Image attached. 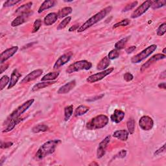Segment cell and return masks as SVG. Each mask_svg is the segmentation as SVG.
Masks as SVG:
<instances>
[{"mask_svg":"<svg viewBox=\"0 0 166 166\" xmlns=\"http://www.w3.org/2000/svg\"><path fill=\"white\" fill-rule=\"evenodd\" d=\"M90 165H98V163H90Z\"/></svg>","mask_w":166,"mask_h":166,"instance_id":"obj_52","label":"cell"},{"mask_svg":"<svg viewBox=\"0 0 166 166\" xmlns=\"http://www.w3.org/2000/svg\"><path fill=\"white\" fill-rule=\"evenodd\" d=\"M157 46L155 44H153L150 46L147 47L145 49H143L140 53L134 55L131 58V63L133 64H138L141 63L142 61L145 60L148 56H150L153 52L156 49Z\"/></svg>","mask_w":166,"mask_h":166,"instance_id":"obj_6","label":"cell"},{"mask_svg":"<svg viewBox=\"0 0 166 166\" xmlns=\"http://www.w3.org/2000/svg\"><path fill=\"white\" fill-rule=\"evenodd\" d=\"M127 126L128 130V133L130 134H133L135 130V121L133 118H130L127 122Z\"/></svg>","mask_w":166,"mask_h":166,"instance_id":"obj_32","label":"cell"},{"mask_svg":"<svg viewBox=\"0 0 166 166\" xmlns=\"http://www.w3.org/2000/svg\"><path fill=\"white\" fill-rule=\"evenodd\" d=\"M79 28H78V25H75L73 26H72V27H71L69 29V32H72V31H75L77 29H78Z\"/></svg>","mask_w":166,"mask_h":166,"instance_id":"obj_49","label":"cell"},{"mask_svg":"<svg viewBox=\"0 0 166 166\" xmlns=\"http://www.w3.org/2000/svg\"><path fill=\"white\" fill-rule=\"evenodd\" d=\"M18 50V46H13L11 48L7 49L5 51L2 52L0 56V63L3 64L5 61L12 57Z\"/></svg>","mask_w":166,"mask_h":166,"instance_id":"obj_10","label":"cell"},{"mask_svg":"<svg viewBox=\"0 0 166 166\" xmlns=\"http://www.w3.org/2000/svg\"><path fill=\"white\" fill-rule=\"evenodd\" d=\"M113 70H114V68H110L109 69H105V70L99 73H97L95 74L92 75L87 78L86 81L89 83H94L96 82H98V81L103 79L104 77L108 76L111 73H112Z\"/></svg>","mask_w":166,"mask_h":166,"instance_id":"obj_7","label":"cell"},{"mask_svg":"<svg viewBox=\"0 0 166 166\" xmlns=\"http://www.w3.org/2000/svg\"><path fill=\"white\" fill-rule=\"evenodd\" d=\"M34 102V99H31L25 102L23 104H22L21 106H20L18 108H17L14 111H13L11 113L10 116L7 118L5 121V123H8V121L12 119L19 118L22 114H23L24 112H25L28 110V109L32 105Z\"/></svg>","mask_w":166,"mask_h":166,"instance_id":"obj_5","label":"cell"},{"mask_svg":"<svg viewBox=\"0 0 166 166\" xmlns=\"http://www.w3.org/2000/svg\"><path fill=\"white\" fill-rule=\"evenodd\" d=\"M129 38H130V37H127L122 38L120 40H119L117 43H116L115 49L119 51L122 49H123L125 48V46L126 45V43H127L128 40H129Z\"/></svg>","mask_w":166,"mask_h":166,"instance_id":"obj_30","label":"cell"},{"mask_svg":"<svg viewBox=\"0 0 166 166\" xmlns=\"http://www.w3.org/2000/svg\"><path fill=\"white\" fill-rule=\"evenodd\" d=\"M123 77H124L125 81H126L127 82H130L131 81H133L134 78L133 75L129 72H127L126 73H125V75H123Z\"/></svg>","mask_w":166,"mask_h":166,"instance_id":"obj_43","label":"cell"},{"mask_svg":"<svg viewBox=\"0 0 166 166\" xmlns=\"http://www.w3.org/2000/svg\"><path fill=\"white\" fill-rule=\"evenodd\" d=\"M136 49V47L133 46H130V48H128L127 49H126V53L127 54H130L131 53H133V52Z\"/></svg>","mask_w":166,"mask_h":166,"instance_id":"obj_47","label":"cell"},{"mask_svg":"<svg viewBox=\"0 0 166 166\" xmlns=\"http://www.w3.org/2000/svg\"><path fill=\"white\" fill-rule=\"evenodd\" d=\"M22 121H23V119L20 118L9 121L8 122V123H8V125H7L6 128L3 131V133L10 132V131H11L16 127V125H18V123H20V122Z\"/></svg>","mask_w":166,"mask_h":166,"instance_id":"obj_23","label":"cell"},{"mask_svg":"<svg viewBox=\"0 0 166 166\" xmlns=\"http://www.w3.org/2000/svg\"><path fill=\"white\" fill-rule=\"evenodd\" d=\"M72 20V17L71 16H68L66 17V18H64L62 22H61L57 26V30H62L63 29H64L66 26L69 23V22H71Z\"/></svg>","mask_w":166,"mask_h":166,"instance_id":"obj_33","label":"cell"},{"mask_svg":"<svg viewBox=\"0 0 166 166\" xmlns=\"http://www.w3.org/2000/svg\"><path fill=\"white\" fill-rule=\"evenodd\" d=\"M165 5V0H160V1H153V3L151 5V7L153 9H157V8H161L163 7Z\"/></svg>","mask_w":166,"mask_h":166,"instance_id":"obj_36","label":"cell"},{"mask_svg":"<svg viewBox=\"0 0 166 166\" xmlns=\"http://www.w3.org/2000/svg\"><path fill=\"white\" fill-rule=\"evenodd\" d=\"M61 143L60 139H53L49 140L45 143H43L39 148L36 153V158L38 160L44 158L47 156L53 154L56 149V147Z\"/></svg>","mask_w":166,"mask_h":166,"instance_id":"obj_2","label":"cell"},{"mask_svg":"<svg viewBox=\"0 0 166 166\" xmlns=\"http://www.w3.org/2000/svg\"><path fill=\"white\" fill-rule=\"evenodd\" d=\"M108 118L105 115H99L93 118L86 123V128L88 130L101 129L105 127L108 123Z\"/></svg>","mask_w":166,"mask_h":166,"instance_id":"obj_3","label":"cell"},{"mask_svg":"<svg viewBox=\"0 0 166 166\" xmlns=\"http://www.w3.org/2000/svg\"><path fill=\"white\" fill-rule=\"evenodd\" d=\"M72 8L70 7H66L63 8L62 9H60L58 12V17L60 18H64V17L68 16L69 14H70L72 13Z\"/></svg>","mask_w":166,"mask_h":166,"instance_id":"obj_28","label":"cell"},{"mask_svg":"<svg viewBox=\"0 0 166 166\" xmlns=\"http://www.w3.org/2000/svg\"><path fill=\"white\" fill-rule=\"evenodd\" d=\"M60 72H49V73L45 75L42 78V81H52L55 80L56 78H58L59 76Z\"/></svg>","mask_w":166,"mask_h":166,"instance_id":"obj_26","label":"cell"},{"mask_svg":"<svg viewBox=\"0 0 166 166\" xmlns=\"http://www.w3.org/2000/svg\"><path fill=\"white\" fill-rule=\"evenodd\" d=\"M55 83L56 82H53V81H43L42 83H38L33 87L31 91L32 92H36V91L39 90L40 89L44 88H46V87L49 86L50 85L53 84Z\"/></svg>","mask_w":166,"mask_h":166,"instance_id":"obj_25","label":"cell"},{"mask_svg":"<svg viewBox=\"0 0 166 166\" xmlns=\"http://www.w3.org/2000/svg\"><path fill=\"white\" fill-rule=\"evenodd\" d=\"M138 5V2H132L131 3L127 5L123 10H122V12H127L128 11H130V10H132L133 8H134L136 5Z\"/></svg>","mask_w":166,"mask_h":166,"instance_id":"obj_40","label":"cell"},{"mask_svg":"<svg viewBox=\"0 0 166 166\" xmlns=\"http://www.w3.org/2000/svg\"><path fill=\"white\" fill-rule=\"evenodd\" d=\"M165 49H166V48H163V55H165V53H166V52H165Z\"/></svg>","mask_w":166,"mask_h":166,"instance_id":"obj_51","label":"cell"},{"mask_svg":"<svg viewBox=\"0 0 166 166\" xmlns=\"http://www.w3.org/2000/svg\"><path fill=\"white\" fill-rule=\"evenodd\" d=\"M104 96V94H101L100 95H98V96H95V97L94 98H92L91 99H87L86 101H97V100H99L100 99H102L103 97Z\"/></svg>","mask_w":166,"mask_h":166,"instance_id":"obj_46","label":"cell"},{"mask_svg":"<svg viewBox=\"0 0 166 166\" xmlns=\"http://www.w3.org/2000/svg\"><path fill=\"white\" fill-rule=\"evenodd\" d=\"M166 31V23H163L162 24H161L159 28H158L156 31V33H157V35L158 36H163L165 34Z\"/></svg>","mask_w":166,"mask_h":166,"instance_id":"obj_37","label":"cell"},{"mask_svg":"<svg viewBox=\"0 0 166 166\" xmlns=\"http://www.w3.org/2000/svg\"><path fill=\"white\" fill-rule=\"evenodd\" d=\"M119 56V50L114 49L109 52V53L108 55V58H109V60H114L118 58Z\"/></svg>","mask_w":166,"mask_h":166,"instance_id":"obj_35","label":"cell"},{"mask_svg":"<svg viewBox=\"0 0 166 166\" xmlns=\"http://www.w3.org/2000/svg\"><path fill=\"white\" fill-rule=\"evenodd\" d=\"M165 151V144H164L162 147H160V148H158V150L156 151L154 154V155H158V154H160V153H163Z\"/></svg>","mask_w":166,"mask_h":166,"instance_id":"obj_45","label":"cell"},{"mask_svg":"<svg viewBox=\"0 0 166 166\" xmlns=\"http://www.w3.org/2000/svg\"><path fill=\"white\" fill-rule=\"evenodd\" d=\"M10 80H11L10 78L8 77L7 75L3 76L1 78V79H0V90H3L5 88V86L8 84H9Z\"/></svg>","mask_w":166,"mask_h":166,"instance_id":"obj_34","label":"cell"},{"mask_svg":"<svg viewBox=\"0 0 166 166\" xmlns=\"http://www.w3.org/2000/svg\"><path fill=\"white\" fill-rule=\"evenodd\" d=\"M128 135H129V133L126 130H116L113 134V137L123 142H126L128 138Z\"/></svg>","mask_w":166,"mask_h":166,"instance_id":"obj_19","label":"cell"},{"mask_svg":"<svg viewBox=\"0 0 166 166\" xmlns=\"http://www.w3.org/2000/svg\"><path fill=\"white\" fill-rule=\"evenodd\" d=\"M73 105L68 106L64 108V120L66 121H68L69 118H71V116L73 114Z\"/></svg>","mask_w":166,"mask_h":166,"instance_id":"obj_31","label":"cell"},{"mask_svg":"<svg viewBox=\"0 0 166 166\" xmlns=\"http://www.w3.org/2000/svg\"><path fill=\"white\" fill-rule=\"evenodd\" d=\"M127 150H121V151H119L115 156V158H123L126 156L127 155Z\"/></svg>","mask_w":166,"mask_h":166,"instance_id":"obj_42","label":"cell"},{"mask_svg":"<svg viewBox=\"0 0 166 166\" xmlns=\"http://www.w3.org/2000/svg\"><path fill=\"white\" fill-rule=\"evenodd\" d=\"M110 64V60L108 58V57H105L103 58L99 63L97 65V69L98 70H105V69L109 66Z\"/></svg>","mask_w":166,"mask_h":166,"instance_id":"obj_22","label":"cell"},{"mask_svg":"<svg viewBox=\"0 0 166 166\" xmlns=\"http://www.w3.org/2000/svg\"><path fill=\"white\" fill-rule=\"evenodd\" d=\"M158 88H162L163 90H165L166 89V87H165V83H160L158 84Z\"/></svg>","mask_w":166,"mask_h":166,"instance_id":"obj_50","label":"cell"},{"mask_svg":"<svg viewBox=\"0 0 166 166\" xmlns=\"http://www.w3.org/2000/svg\"><path fill=\"white\" fill-rule=\"evenodd\" d=\"M49 130V128L47 125L44 124H38L36 126H34L32 128V132L33 133H39L41 132H46Z\"/></svg>","mask_w":166,"mask_h":166,"instance_id":"obj_29","label":"cell"},{"mask_svg":"<svg viewBox=\"0 0 166 166\" xmlns=\"http://www.w3.org/2000/svg\"><path fill=\"white\" fill-rule=\"evenodd\" d=\"M153 3V1L148 0L143 2L140 6H139L131 14V18H137L142 16L144 13L147 12V11L151 7Z\"/></svg>","mask_w":166,"mask_h":166,"instance_id":"obj_8","label":"cell"},{"mask_svg":"<svg viewBox=\"0 0 166 166\" xmlns=\"http://www.w3.org/2000/svg\"><path fill=\"white\" fill-rule=\"evenodd\" d=\"M92 67V64L88 60H83L75 62L69 65L66 69V73L71 74L82 70H88Z\"/></svg>","mask_w":166,"mask_h":166,"instance_id":"obj_4","label":"cell"},{"mask_svg":"<svg viewBox=\"0 0 166 166\" xmlns=\"http://www.w3.org/2000/svg\"><path fill=\"white\" fill-rule=\"evenodd\" d=\"M41 25H42V20L40 19L36 20L33 24V30L31 32L33 33H37L39 30V29L40 28Z\"/></svg>","mask_w":166,"mask_h":166,"instance_id":"obj_39","label":"cell"},{"mask_svg":"<svg viewBox=\"0 0 166 166\" xmlns=\"http://www.w3.org/2000/svg\"><path fill=\"white\" fill-rule=\"evenodd\" d=\"M42 73H43L42 69H35V70H34L31 72V73H29L28 75H26L21 81V83H27L30 81H33L34 80H35L36 78L40 77Z\"/></svg>","mask_w":166,"mask_h":166,"instance_id":"obj_13","label":"cell"},{"mask_svg":"<svg viewBox=\"0 0 166 166\" xmlns=\"http://www.w3.org/2000/svg\"><path fill=\"white\" fill-rule=\"evenodd\" d=\"M165 58V55L160 54V53L156 54V55L153 56L150 59H148L145 64H143L142 66L141 69H140L141 72H143L144 70H145L147 68H148V67H149L152 64H153L154 63H156V61H158L160 60L164 59Z\"/></svg>","mask_w":166,"mask_h":166,"instance_id":"obj_15","label":"cell"},{"mask_svg":"<svg viewBox=\"0 0 166 166\" xmlns=\"http://www.w3.org/2000/svg\"><path fill=\"white\" fill-rule=\"evenodd\" d=\"M139 125L143 130H150L153 128L154 126L153 119L148 116H143L139 119Z\"/></svg>","mask_w":166,"mask_h":166,"instance_id":"obj_9","label":"cell"},{"mask_svg":"<svg viewBox=\"0 0 166 166\" xmlns=\"http://www.w3.org/2000/svg\"><path fill=\"white\" fill-rule=\"evenodd\" d=\"M32 14V13L28 12L27 13H25L21 15H19L16 17L15 19L11 23V26L12 27H17V26H19L25 22L28 21V18H29V16Z\"/></svg>","mask_w":166,"mask_h":166,"instance_id":"obj_14","label":"cell"},{"mask_svg":"<svg viewBox=\"0 0 166 166\" xmlns=\"http://www.w3.org/2000/svg\"><path fill=\"white\" fill-rule=\"evenodd\" d=\"M73 55V53L72 52H68V53H66L62 56H60L57 60L56 61V63H55L53 66V69H57L58 68H60L61 66H64L67 63H68L69 60L71 59Z\"/></svg>","mask_w":166,"mask_h":166,"instance_id":"obj_12","label":"cell"},{"mask_svg":"<svg viewBox=\"0 0 166 166\" xmlns=\"http://www.w3.org/2000/svg\"><path fill=\"white\" fill-rule=\"evenodd\" d=\"M58 14L55 13H51L48 14L43 20L44 24L47 26H49L54 24L58 20Z\"/></svg>","mask_w":166,"mask_h":166,"instance_id":"obj_20","label":"cell"},{"mask_svg":"<svg viewBox=\"0 0 166 166\" xmlns=\"http://www.w3.org/2000/svg\"><path fill=\"white\" fill-rule=\"evenodd\" d=\"M125 115V113L123 111L119 109H116L114 110V112H113V114L111 115L110 119L112 120V121L116 123H119L124 119Z\"/></svg>","mask_w":166,"mask_h":166,"instance_id":"obj_18","label":"cell"},{"mask_svg":"<svg viewBox=\"0 0 166 166\" xmlns=\"http://www.w3.org/2000/svg\"><path fill=\"white\" fill-rule=\"evenodd\" d=\"M32 5H33L32 2H29L28 3L22 5L21 7L17 8L15 13L19 16V15H21V14H23L25 13H27L28 12H30L29 10L32 7Z\"/></svg>","mask_w":166,"mask_h":166,"instance_id":"obj_24","label":"cell"},{"mask_svg":"<svg viewBox=\"0 0 166 166\" xmlns=\"http://www.w3.org/2000/svg\"><path fill=\"white\" fill-rule=\"evenodd\" d=\"M110 136H107L104 138L103 140L99 143V147L98 148L97 151V158H101L106 153V148L107 147L108 144L109 143L110 141Z\"/></svg>","mask_w":166,"mask_h":166,"instance_id":"obj_11","label":"cell"},{"mask_svg":"<svg viewBox=\"0 0 166 166\" xmlns=\"http://www.w3.org/2000/svg\"><path fill=\"white\" fill-rule=\"evenodd\" d=\"M8 68V64H4V65L2 64L1 68H1V73H3Z\"/></svg>","mask_w":166,"mask_h":166,"instance_id":"obj_48","label":"cell"},{"mask_svg":"<svg viewBox=\"0 0 166 166\" xmlns=\"http://www.w3.org/2000/svg\"><path fill=\"white\" fill-rule=\"evenodd\" d=\"M112 9V7L111 6L107 7L106 8H103L101 11L98 13L93 15L90 19L87 20L84 24H83L81 26H80L79 28L78 29L77 32L78 33H82L88 28H91L92 26L96 24L97 23L101 21L103 19H104L105 17L111 12Z\"/></svg>","mask_w":166,"mask_h":166,"instance_id":"obj_1","label":"cell"},{"mask_svg":"<svg viewBox=\"0 0 166 166\" xmlns=\"http://www.w3.org/2000/svg\"><path fill=\"white\" fill-rule=\"evenodd\" d=\"M56 3V2L54 0H46V1L43 2L42 5H40L39 9H38V13H41L43 11H44L49 8L53 7Z\"/></svg>","mask_w":166,"mask_h":166,"instance_id":"obj_21","label":"cell"},{"mask_svg":"<svg viewBox=\"0 0 166 166\" xmlns=\"http://www.w3.org/2000/svg\"><path fill=\"white\" fill-rule=\"evenodd\" d=\"M90 110V108L86 105H80L78 106L75 111V116H81L86 113L88 112Z\"/></svg>","mask_w":166,"mask_h":166,"instance_id":"obj_27","label":"cell"},{"mask_svg":"<svg viewBox=\"0 0 166 166\" xmlns=\"http://www.w3.org/2000/svg\"><path fill=\"white\" fill-rule=\"evenodd\" d=\"M21 77H22V74L18 71V69H14L12 74H11L10 83H9V84H8L7 89L9 90V89H11L12 88H13V87L16 84V83H18V80L20 79V78Z\"/></svg>","mask_w":166,"mask_h":166,"instance_id":"obj_17","label":"cell"},{"mask_svg":"<svg viewBox=\"0 0 166 166\" xmlns=\"http://www.w3.org/2000/svg\"><path fill=\"white\" fill-rule=\"evenodd\" d=\"M21 1H17V0H8V1H7L5 2V3L3 4V7H12L14 6L15 5H16L17 3H20Z\"/></svg>","mask_w":166,"mask_h":166,"instance_id":"obj_41","label":"cell"},{"mask_svg":"<svg viewBox=\"0 0 166 166\" xmlns=\"http://www.w3.org/2000/svg\"><path fill=\"white\" fill-rule=\"evenodd\" d=\"M130 23V20L128 19H125L120 21L118 23H116V24H114L113 25V29H116L117 28L121 27V26H123V27H125V26H127L129 23Z\"/></svg>","mask_w":166,"mask_h":166,"instance_id":"obj_38","label":"cell"},{"mask_svg":"<svg viewBox=\"0 0 166 166\" xmlns=\"http://www.w3.org/2000/svg\"><path fill=\"white\" fill-rule=\"evenodd\" d=\"M76 86V81L75 80H73L70 82H69L64 84V86H61L60 88L57 91V93L58 94H66L68 92L72 90Z\"/></svg>","mask_w":166,"mask_h":166,"instance_id":"obj_16","label":"cell"},{"mask_svg":"<svg viewBox=\"0 0 166 166\" xmlns=\"http://www.w3.org/2000/svg\"><path fill=\"white\" fill-rule=\"evenodd\" d=\"M13 145V142H2L1 144V148H7L8 147H11Z\"/></svg>","mask_w":166,"mask_h":166,"instance_id":"obj_44","label":"cell"}]
</instances>
